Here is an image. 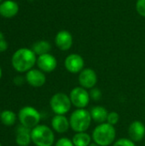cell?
Returning a JSON list of instances; mask_svg holds the SVG:
<instances>
[{
    "mask_svg": "<svg viewBox=\"0 0 145 146\" xmlns=\"http://www.w3.org/2000/svg\"><path fill=\"white\" fill-rule=\"evenodd\" d=\"M1 2H2V0H0V3H1Z\"/></svg>",
    "mask_w": 145,
    "mask_h": 146,
    "instance_id": "cell-31",
    "label": "cell"
},
{
    "mask_svg": "<svg viewBox=\"0 0 145 146\" xmlns=\"http://www.w3.org/2000/svg\"><path fill=\"white\" fill-rule=\"evenodd\" d=\"M31 138L36 146H52L55 142L54 132L46 125H38L32 128Z\"/></svg>",
    "mask_w": 145,
    "mask_h": 146,
    "instance_id": "cell-4",
    "label": "cell"
},
{
    "mask_svg": "<svg viewBox=\"0 0 145 146\" xmlns=\"http://www.w3.org/2000/svg\"><path fill=\"white\" fill-rule=\"evenodd\" d=\"M64 66L69 73L79 74L84 69L85 61L80 55L73 53L66 57L64 61Z\"/></svg>",
    "mask_w": 145,
    "mask_h": 146,
    "instance_id": "cell-9",
    "label": "cell"
},
{
    "mask_svg": "<svg viewBox=\"0 0 145 146\" xmlns=\"http://www.w3.org/2000/svg\"><path fill=\"white\" fill-rule=\"evenodd\" d=\"M26 82L32 87H41L46 82V77L43 71L40 69L32 68L26 74Z\"/></svg>",
    "mask_w": 145,
    "mask_h": 146,
    "instance_id": "cell-12",
    "label": "cell"
},
{
    "mask_svg": "<svg viewBox=\"0 0 145 146\" xmlns=\"http://www.w3.org/2000/svg\"><path fill=\"white\" fill-rule=\"evenodd\" d=\"M69 98L72 105L77 109H85L91 100L89 92L81 86H77L72 89L69 93Z\"/></svg>",
    "mask_w": 145,
    "mask_h": 146,
    "instance_id": "cell-7",
    "label": "cell"
},
{
    "mask_svg": "<svg viewBox=\"0 0 145 146\" xmlns=\"http://www.w3.org/2000/svg\"><path fill=\"white\" fill-rule=\"evenodd\" d=\"M119 120H120L119 114L115 111H111V112H109L106 122L112 125V126H115L119 122Z\"/></svg>",
    "mask_w": 145,
    "mask_h": 146,
    "instance_id": "cell-21",
    "label": "cell"
},
{
    "mask_svg": "<svg viewBox=\"0 0 145 146\" xmlns=\"http://www.w3.org/2000/svg\"><path fill=\"white\" fill-rule=\"evenodd\" d=\"M79 84L85 89H92L97 83V73L92 68H84L79 74Z\"/></svg>",
    "mask_w": 145,
    "mask_h": 146,
    "instance_id": "cell-8",
    "label": "cell"
},
{
    "mask_svg": "<svg viewBox=\"0 0 145 146\" xmlns=\"http://www.w3.org/2000/svg\"><path fill=\"white\" fill-rule=\"evenodd\" d=\"M89 146H99V145H97L96 143H94V142H93V143H91V144L89 145Z\"/></svg>",
    "mask_w": 145,
    "mask_h": 146,
    "instance_id": "cell-29",
    "label": "cell"
},
{
    "mask_svg": "<svg viewBox=\"0 0 145 146\" xmlns=\"http://www.w3.org/2000/svg\"><path fill=\"white\" fill-rule=\"evenodd\" d=\"M113 146H136V144L130 139L122 138L115 141Z\"/></svg>",
    "mask_w": 145,
    "mask_h": 146,
    "instance_id": "cell-23",
    "label": "cell"
},
{
    "mask_svg": "<svg viewBox=\"0 0 145 146\" xmlns=\"http://www.w3.org/2000/svg\"><path fill=\"white\" fill-rule=\"evenodd\" d=\"M19 5L12 0H5L0 4V15L5 18H12L17 15Z\"/></svg>",
    "mask_w": 145,
    "mask_h": 146,
    "instance_id": "cell-15",
    "label": "cell"
},
{
    "mask_svg": "<svg viewBox=\"0 0 145 146\" xmlns=\"http://www.w3.org/2000/svg\"><path fill=\"white\" fill-rule=\"evenodd\" d=\"M91 136L86 132L76 133L72 139L74 146H89L91 143Z\"/></svg>",
    "mask_w": 145,
    "mask_h": 146,
    "instance_id": "cell-18",
    "label": "cell"
},
{
    "mask_svg": "<svg viewBox=\"0 0 145 146\" xmlns=\"http://www.w3.org/2000/svg\"><path fill=\"white\" fill-rule=\"evenodd\" d=\"M50 106L51 110L56 115H65L67 113L69 112L72 103L69 96L63 92H57L50 98Z\"/></svg>",
    "mask_w": 145,
    "mask_h": 146,
    "instance_id": "cell-6",
    "label": "cell"
},
{
    "mask_svg": "<svg viewBox=\"0 0 145 146\" xmlns=\"http://www.w3.org/2000/svg\"><path fill=\"white\" fill-rule=\"evenodd\" d=\"M136 10L141 16L145 17V0H138L137 1Z\"/></svg>",
    "mask_w": 145,
    "mask_h": 146,
    "instance_id": "cell-24",
    "label": "cell"
},
{
    "mask_svg": "<svg viewBox=\"0 0 145 146\" xmlns=\"http://www.w3.org/2000/svg\"><path fill=\"white\" fill-rule=\"evenodd\" d=\"M90 114L94 122L102 124L107 121L109 111L103 106H94L91 109Z\"/></svg>",
    "mask_w": 145,
    "mask_h": 146,
    "instance_id": "cell-17",
    "label": "cell"
},
{
    "mask_svg": "<svg viewBox=\"0 0 145 146\" xmlns=\"http://www.w3.org/2000/svg\"><path fill=\"white\" fill-rule=\"evenodd\" d=\"M31 131L32 129L21 125L16 130V136H15L16 145L19 146L29 145L32 142Z\"/></svg>",
    "mask_w": 145,
    "mask_h": 146,
    "instance_id": "cell-16",
    "label": "cell"
},
{
    "mask_svg": "<svg viewBox=\"0 0 145 146\" xmlns=\"http://www.w3.org/2000/svg\"><path fill=\"white\" fill-rule=\"evenodd\" d=\"M128 135L133 142H141L145 137V125L140 121H132L128 127Z\"/></svg>",
    "mask_w": 145,
    "mask_h": 146,
    "instance_id": "cell-11",
    "label": "cell"
},
{
    "mask_svg": "<svg viewBox=\"0 0 145 146\" xmlns=\"http://www.w3.org/2000/svg\"><path fill=\"white\" fill-rule=\"evenodd\" d=\"M94 143L99 146H109L115 143L116 139V130L115 126L107 122L97 126L91 134Z\"/></svg>",
    "mask_w": 145,
    "mask_h": 146,
    "instance_id": "cell-2",
    "label": "cell"
},
{
    "mask_svg": "<svg viewBox=\"0 0 145 146\" xmlns=\"http://www.w3.org/2000/svg\"><path fill=\"white\" fill-rule=\"evenodd\" d=\"M56 146H74V145L72 139L67 137H62L56 141Z\"/></svg>",
    "mask_w": 145,
    "mask_h": 146,
    "instance_id": "cell-25",
    "label": "cell"
},
{
    "mask_svg": "<svg viewBox=\"0 0 145 146\" xmlns=\"http://www.w3.org/2000/svg\"><path fill=\"white\" fill-rule=\"evenodd\" d=\"M18 119L21 122V125L32 129L39 125L41 115L35 108L31 106H25L20 110L18 113Z\"/></svg>",
    "mask_w": 145,
    "mask_h": 146,
    "instance_id": "cell-5",
    "label": "cell"
},
{
    "mask_svg": "<svg viewBox=\"0 0 145 146\" xmlns=\"http://www.w3.org/2000/svg\"><path fill=\"white\" fill-rule=\"evenodd\" d=\"M55 43L57 48L61 50H68L73 45V36L67 30L58 32L55 38Z\"/></svg>",
    "mask_w": 145,
    "mask_h": 146,
    "instance_id": "cell-13",
    "label": "cell"
},
{
    "mask_svg": "<svg viewBox=\"0 0 145 146\" xmlns=\"http://www.w3.org/2000/svg\"><path fill=\"white\" fill-rule=\"evenodd\" d=\"M92 121L90 111L85 109H77L69 117L70 127L75 133L86 132Z\"/></svg>",
    "mask_w": 145,
    "mask_h": 146,
    "instance_id": "cell-3",
    "label": "cell"
},
{
    "mask_svg": "<svg viewBox=\"0 0 145 146\" xmlns=\"http://www.w3.org/2000/svg\"><path fill=\"white\" fill-rule=\"evenodd\" d=\"M90 93V98L91 100L93 101H99L102 97H103V93H102V91L97 88V87H94L92 89H91V91L89 92Z\"/></svg>",
    "mask_w": 145,
    "mask_h": 146,
    "instance_id": "cell-22",
    "label": "cell"
},
{
    "mask_svg": "<svg viewBox=\"0 0 145 146\" xmlns=\"http://www.w3.org/2000/svg\"><path fill=\"white\" fill-rule=\"evenodd\" d=\"M16 119H17V116L15 113L9 110H5L2 111L0 114V121L6 127H10V126L15 125Z\"/></svg>",
    "mask_w": 145,
    "mask_h": 146,
    "instance_id": "cell-20",
    "label": "cell"
},
{
    "mask_svg": "<svg viewBox=\"0 0 145 146\" xmlns=\"http://www.w3.org/2000/svg\"><path fill=\"white\" fill-rule=\"evenodd\" d=\"M37 62L36 54L32 49L21 48L12 56L11 63L15 70L19 73L28 72Z\"/></svg>",
    "mask_w": 145,
    "mask_h": 146,
    "instance_id": "cell-1",
    "label": "cell"
},
{
    "mask_svg": "<svg viewBox=\"0 0 145 146\" xmlns=\"http://www.w3.org/2000/svg\"><path fill=\"white\" fill-rule=\"evenodd\" d=\"M32 50L36 55L41 56L49 53L51 50V45L46 40H39L32 44Z\"/></svg>",
    "mask_w": 145,
    "mask_h": 146,
    "instance_id": "cell-19",
    "label": "cell"
},
{
    "mask_svg": "<svg viewBox=\"0 0 145 146\" xmlns=\"http://www.w3.org/2000/svg\"><path fill=\"white\" fill-rule=\"evenodd\" d=\"M3 39H4V36H3V33L0 32V41H1V40H3Z\"/></svg>",
    "mask_w": 145,
    "mask_h": 146,
    "instance_id": "cell-28",
    "label": "cell"
},
{
    "mask_svg": "<svg viewBox=\"0 0 145 146\" xmlns=\"http://www.w3.org/2000/svg\"><path fill=\"white\" fill-rule=\"evenodd\" d=\"M0 114H1V113H0Z\"/></svg>",
    "mask_w": 145,
    "mask_h": 146,
    "instance_id": "cell-34",
    "label": "cell"
},
{
    "mask_svg": "<svg viewBox=\"0 0 145 146\" xmlns=\"http://www.w3.org/2000/svg\"><path fill=\"white\" fill-rule=\"evenodd\" d=\"M36 63L38 68L44 73H51L56 68L57 66V61L56 57L50 53L38 56Z\"/></svg>",
    "mask_w": 145,
    "mask_h": 146,
    "instance_id": "cell-10",
    "label": "cell"
},
{
    "mask_svg": "<svg viewBox=\"0 0 145 146\" xmlns=\"http://www.w3.org/2000/svg\"><path fill=\"white\" fill-rule=\"evenodd\" d=\"M2 78V69H1V68H0V79Z\"/></svg>",
    "mask_w": 145,
    "mask_h": 146,
    "instance_id": "cell-30",
    "label": "cell"
},
{
    "mask_svg": "<svg viewBox=\"0 0 145 146\" xmlns=\"http://www.w3.org/2000/svg\"><path fill=\"white\" fill-rule=\"evenodd\" d=\"M0 146H2V145H1V144H0Z\"/></svg>",
    "mask_w": 145,
    "mask_h": 146,
    "instance_id": "cell-32",
    "label": "cell"
},
{
    "mask_svg": "<svg viewBox=\"0 0 145 146\" xmlns=\"http://www.w3.org/2000/svg\"><path fill=\"white\" fill-rule=\"evenodd\" d=\"M0 53H1V51H0Z\"/></svg>",
    "mask_w": 145,
    "mask_h": 146,
    "instance_id": "cell-33",
    "label": "cell"
},
{
    "mask_svg": "<svg viewBox=\"0 0 145 146\" xmlns=\"http://www.w3.org/2000/svg\"><path fill=\"white\" fill-rule=\"evenodd\" d=\"M23 82H24V79L21 76H16L14 79V83L16 86H21L23 84Z\"/></svg>",
    "mask_w": 145,
    "mask_h": 146,
    "instance_id": "cell-26",
    "label": "cell"
},
{
    "mask_svg": "<svg viewBox=\"0 0 145 146\" xmlns=\"http://www.w3.org/2000/svg\"><path fill=\"white\" fill-rule=\"evenodd\" d=\"M51 127L53 131L57 133H65L70 127L69 119L63 115H56L51 120Z\"/></svg>",
    "mask_w": 145,
    "mask_h": 146,
    "instance_id": "cell-14",
    "label": "cell"
},
{
    "mask_svg": "<svg viewBox=\"0 0 145 146\" xmlns=\"http://www.w3.org/2000/svg\"><path fill=\"white\" fill-rule=\"evenodd\" d=\"M7 49H8V43L6 42V40L5 39L1 40L0 41V51L1 52L5 51Z\"/></svg>",
    "mask_w": 145,
    "mask_h": 146,
    "instance_id": "cell-27",
    "label": "cell"
}]
</instances>
